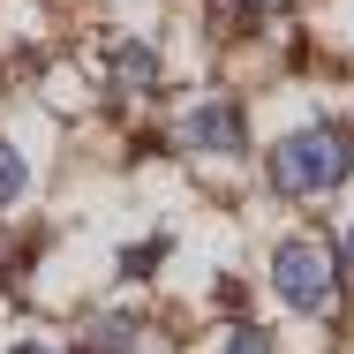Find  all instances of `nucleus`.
I'll list each match as a JSON object with an SVG mask.
<instances>
[{"instance_id": "nucleus-1", "label": "nucleus", "mask_w": 354, "mask_h": 354, "mask_svg": "<svg viewBox=\"0 0 354 354\" xmlns=\"http://www.w3.org/2000/svg\"><path fill=\"white\" fill-rule=\"evenodd\" d=\"M354 174V136L347 129H286L279 143H272V189L279 196H324V189H339Z\"/></svg>"}, {"instance_id": "nucleus-2", "label": "nucleus", "mask_w": 354, "mask_h": 354, "mask_svg": "<svg viewBox=\"0 0 354 354\" xmlns=\"http://www.w3.org/2000/svg\"><path fill=\"white\" fill-rule=\"evenodd\" d=\"M272 294L294 317H324L339 301V249L324 234H286L272 249Z\"/></svg>"}, {"instance_id": "nucleus-3", "label": "nucleus", "mask_w": 354, "mask_h": 354, "mask_svg": "<svg viewBox=\"0 0 354 354\" xmlns=\"http://www.w3.org/2000/svg\"><path fill=\"white\" fill-rule=\"evenodd\" d=\"M174 143H189V151H204V158H241V151H249V121H241L234 98H196V106L174 121Z\"/></svg>"}, {"instance_id": "nucleus-4", "label": "nucleus", "mask_w": 354, "mask_h": 354, "mask_svg": "<svg viewBox=\"0 0 354 354\" xmlns=\"http://www.w3.org/2000/svg\"><path fill=\"white\" fill-rule=\"evenodd\" d=\"M158 75H166V61H158V46H151V38H121V46L106 53V83H113L121 98H151V91H158Z\"/></svg>"}, {"instance_id": "nucleus-5", "label": "nucleus", "mask_w": 354, "mask_h": 354, "mask_svg": "<svg viewBox=\"0 0 354 354\" xmlns=\"http://www.w3.org/2000/svg\"><path fill=\"white\" fill-rule=\"evenodd\" d=\"M136 317L129 309H98L91 324H83V354H136Z\"/></svg>"}, {"instance_id": "nucleus-6", "label": "nucleus", "mask_w": 354, "mask_h": 354, "mask_svg": "<svg viewBox=\"0 0 354 354\" xmlns=\"http://www.w3.org/2000/svg\"><path fill=\"white\" fill-rule=\"evenodd\" d=\"M23 189H30V166H23V151L0 136V212L8 204H23Z\"/></svg>"}, {"instance_id": "nucleus-7", "label": "nucleus", "mask_w": 354, "mask_h": 354, "mask_svg": "<svg viewBox=\"0 0 354 354\" xmlns=\"http://www.w3.org/2000/svg\"><path fill=\"white\" fill-rule=\"evenodd\" d=\"M218 354H279V347H272V332H264V324H249V317H241V324L226 332V347H218Z\"/></svg>"}, {"instance_id": "nucleus-8", "label": "nucleus", "mask_w": 354, "mask_h": 354, "mask_svg": "<svg viewBox=\"0 0 354 354\" xmlns=\"http://www.w3.org/2000/svg\"><path fill=\"white\" fill-rule=\"evenodd\" d=\"M8 354H61L53 339H23V347H8Z\"/></svg>"}, {"instance_id": "nucleus-9", "label": "nucleus", "mask_w": 354, "mask_h": 354, "mask_svg": "<svg viewBox=\"0 0 354 354\" xmlns=\"http://www.w3.org/2000/svg\"><path fill=\"white\" fill-rule=\"evenodd\" d=\"M339 264H354V226H347V234H339Z\"/></svg>"}, {"instance_id": "nucleus-10", "label": "nucleus", "mask_w": 354, "mask_h": 354, "mask_svg": "<svg viewBox=\"0 0 354 354\" xmlns=\"http://www.w3.org/2000/svg\"><path fill=\"white\" fill-rule=\"evenodd\" d=\"M241 8H257V15H272V8H286V0H241Z\"/></svg>"}]
</instances>
